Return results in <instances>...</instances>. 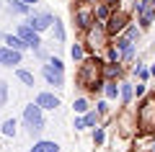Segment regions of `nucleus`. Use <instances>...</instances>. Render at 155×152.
<instances>
[{
	"instance_id": "bb28decb",
	"label": "nucleus",
	"mask_w": 155,
	"mask_h": 152,
	"mask_svg": "<svg viewBox=\"0 0 155 152\" xmlns=\"http://www.w3.org/2000/svg\"><path fill=\"white\" fill-rule=\"evenodd\" d=\"M104 139H106L104 129H96V131H93V142H96V144H104Z\"/></svg>"
},
{
	"instance_id": "1a4fd4ad",
	"label": "nucleus",
	"mask_w": 155,
	"mask_h": 152,
	"mask_svg": "<svg viewBox=\"0 0 155 152\" xmlns=\"http://www.w3.org/2000/svg\"><path fill=\"white\" fill-rule=\"evenodd\" d=\"M16 36H21L23 41H26L28 47H34V49H39V44H41V41H39V34L34 31L28 23H21V26H18V34H16Z\"/></svg>"
},
{
	"instance_id": "7ed1b4c3",
	"label": "nucleus",
	"mask_w": 155,
	"mask_h": 152,
	"mask_svg": "<svg viewBox=\"0 0 155 152\" xmlns=\"http://www.w3.org/2000/svg\"><path fill=\"white\" fill-rule=\"evenodd\" d=\"M23 121H26V129L28 134H39L44 129V116H41V108L36 103H28L26 111H23Z\"/></svg>"
},
{
	"instance_id": "aec40b11",
	"label": "nucleus",
	"mask_w": 155,
	"mask_h": 152,
	"mask_svg": "<svg viewBox=\"0 0 155 152\" xmlns=\"http://www.w3.org/2000/svg\"><path fill=\"white\" fill-rule=\"evenodd\" d=\"M3 134H5V137L16 134V119H5V121H3Z\"/></svg>"
},
{
	"instance_id": "412c9836",
	"label": "nucleus",
	"mask_w": 155,
	"mask_h": 152,
	"mask_svg": "<svg viewBox=\"0 0 155 152\" xmlns=\"http://www.w3.org/2000/svg\"><path fill=\"white\" fill-rule=\"evenodd\" d=\"M96 18H98V21H109L111 18V8L109 5H98L96 8Z\"/></svg>"
},
{
	"instance_id": "6e6552de",
	"label": "nucleus",
	"mask_w": 155,
	"mask_h": 152,
	"mask_svg": "<svg viewBox=\"0 0 155 152\" xmlns=\"http://www.w3.org/2000/svg\"><path fill=\"white\" fill-rule=\"evenodd\" d=\"M44 77H47V82L49 85H54V88H65V75H62V70H57L54 65H44Z\"/></svg>"
},
{
	"instance_id": "f03ea898",
	"label": "nucleus",
	"mask_w": 155,
	"mask_h": 152,
	"mask_svg": "<svg viewBox=\"0 0 155 152\" xmlns=\"http://www.w3.org/2000/svg\"><path fill=\"white\" fill-rule=\"evenodd\" d=\"M137 124H140V129L147 134V131H155V95H147L140 103V108H137Z\"/></svg>"
},
{
	"instance_id": "c756f323",
	"label": "nucleus",
	"mask_w": 155,
	"mask_h": 152,
	"mask_svg": "<svg viewBox=\"0 0 155 152\" xmlns=\"http://www.w3.org/2000/svg\"><path fill=\"white\" fill-rule=\"evenodd\" d=\"M134 93H137V95H142V93H145V85H142V82H140V85H134Z\"/></svg>"
},
{
	"instance_id": "393cba45",
	"label": "nucleus",
	"mask_w": 155,
	"mask_h": 152,
	"mask_svg": "<svg viewBox=\"0 0 155 152\" xmlns=\"http://www.w3.org/2000/svg\"><path fill=\"white\" fill-rule=\"evenodd\" d=\"M54 39L57 41H65V28H62L60 21H54Z\"/></svg>"
},
{
	"instance_id": "a878e982",
	"label": "nucleus",
	"mask_w": 155,
	"mask_h": 152,
	"mask_svg": "<svg viewBox=\"0 0 155 152\" xmlns=\"http://www.w3.org/2000/svg\"><path fill=\"white\" fill-rule=\"evenodd\" d=\"M70 54H72V60H83V49H80V44H72Z\"/></svg>"
},
{
	"instance_id": "6ab92c4d",
	"label": "nucleus",
	"mask_w": 155,
	"mask_h": 152,
	"mask_svg": "<svg viewBox=\"0 0 155 152\" xmlns=\"http://www.w3.org/2000/svg\"><path fill=\"white\" fill-rule=\"evenodd\" d=\"M8 11H11V13H28V5H26V3H21V0H11Z\"/></svg>"
},
{
	"instance_id": "b1692460",
	"label": "nucleus",
	"mask_w": 155,
	"mask_h": 152,
	"mask_svg": "<svg viewBox=\"0 0 155 152\" xmlns=\"http://www.w3.org/2000/svg\"><path fill=\"white\" fill-rule=\"evenodd\" d=\"M8 103V82L5 80H0V108Z\"/></svg>"
},
{
	"instance_id": "ddd939ff",
	"label": "nucleus",
	"mask_w": 155,
	"mask_h": 152,
	"mask_svg": "<svg viewBox=\"0 0 155 152\" xmlns=\"http://www.w3.org/2000/svg\"><path fill=\"white\" fill-rule=\"evenodd\" d=\"M98 124V114L96 111H88L83 119H75V129H88V126H96Z\"/></svg>"
},
{
	"instance_id": "2eb2a0df",
	"label": "nucleus",
	"mask_w": 155,
	"mask_h": 152,
	"mask_svg": "<svg viewBox=\"0 0 155 152\" xmlns=\"http://www.w3.org/2000/svg\"><path fill=\"white\" fill-rule=\"evenodd\" d=\"M5 44H8L11 49H16V52H23V49L28 47V44L23 41L21 36H13V34H8V36H5Z\"/></svg>"
},
{
	"instance_id": "7c9ffc66",
	"label": "nucleus",
	"mask_w": 155,
	"mask_h": 152,
	"mask_svg": "<svg viewBox=\"0 0 155 152\" xmlns=\"http://www.w3.org/2000/svg\"><path fill=\"white\" fill-rule=\"evenodd\" d=\"M21 3H26V5H31V3H39V0H21Z\"/></svg>"
},
{
	"instance_id": "423d86ee",
	"label": "nucleus",
	"mask_w": 155,
	"mask_h": 152,
	"mask_svg": "<svg viewBox=\"0 0 155 152\" xmlns=\"http://www.w3.org/2000/svg\"><path fill=\"white\" fill-rule=\"evenodd\" d=\"M54 21H57V18L52 16V13H34V16L28 18V26L39 34V31H47V28H49Z\"/></svg>"
},
{
	"instance_id": "f257e3e1",
	"label": "nucleus",
	"mask_w": 155,
	"mask_h": 152,
	"mask_svg": "<svg viewBox=\"0 0 155 152\" xmlns=\"http://www.w3.org/2000/svg\"><path fill=\"white\" fill-rule=\"evenodd\" d=\"M98 70H101V62L98 60H85L83 67H80V72H78V82L83 88H104V82H101L98 77Z\"/></svg>"
},
{
	"instance_id": "a211bd4d",
	"label": "nucleus",
	"mask_w": 155,
	"mask_h": 152,
	"mask_svg": "<svg viewBox=\"0 0 155 152\" xmlns=\"http://www.w3.org/2000/svg\"><path fill=\"white\" fill-rule=\"evenodd\" d=\"M104 88H106V95H109V98L122 95V85H116V82H104Z\"/></svg>"
},
{
	"instance_id": "4be33fe9",
	"label": "nucleus",
	"mask_w": 155,
	"mask_h": 152,
	"mask_svg": "<svg viewBox=\"0 0 155 152\" xmlns=\"http://www.w3.org/2000/svg\"><path fill=\"white\" fill-rule=\"evenodd\" d=\"M104 75H106V80L111 82V77H116V75H119V67H116L114 62H109V65H104Z\"/></svg>"
},
{
	"instance_id": "2f4dec72",
	"label": "nucleus",
	"mask_w": 155,
	"mask_h": 152,
	"mask_svg": "<svg viewBox=\"0 0 155 152\" xmlns=\"http://www.w3.org/2000/svg\"><path fill=\"white\" fill-rule=\"evenodd\" d=\"M150 72H153V75H155V65H153V70H150Z\"/></svg>"
},
{
	"instance_id": "9d476101",
	"label": "nucleus",
	"mask_w": 155,
	"mask_h": 152,
	"mask_svg": "<svg viewBox=\"0 0 155 152\" xmlns=\"http://www.w3.org/2000/svg\"><path fill=\"white\" fill-rule=\"evenodd\" d=\"M0 65H5V67L21 65V52H16V49H11V47H3L0 49Z\"/></svg>"
},
{
	"instance_id": "dca6fc26",
	"label": "nucleus",
	"mask_w": 155,
	"mask_h": 152,
	"mask_svg": "<svg viewBox=\"0 0 155 152\" xmlns=\"http://www.w3.org/2000/svg\"><path fill=\"white\" fill-rule=\"evenodd\" d=\"M132 95H134V85H129V82H122V103H124V106L132 103Z\"/></svg>"
},
{
	"instance_id": "5701e85b",
	"label": "nucleus",
	"mask_w": 155,
	"mask_h": 152,
	"mask_svg": "<svg viewBox=\"0 0 155 152\" xmlns=\"http://www.w3.org/2000/svg\"><path fill=\"white\" fill-rule=\"evenodd\" d=\"M72 108H75V114H88V101L85 98H78L75 103H72Z\"/></svg>"
},
{
	"instance_id": "20e7f679",
	"label": "nucleus",
	"mask_w": 155,
	"mask_h": 152,
	"mask_svg": "<svg viewBox=\"0 0 155 152\" xmlns=\"http://www.w3.org/2000/svg\"><path fill=\"white\" fill-rule=\"evenodd\" d=\"M75 23L83 31H91V26L96 23V11H91V5H78L75 8Z\"/></svg>"
},
{
	"instance_id": "473e14b6",
	"label": "nucleus",
	"mask_w": 155,
	"mask_h": 152,
	"mask_svg": "<svg viewBox=\"0 0 155 152\" xmlns=\"http://www.w3.org/2000/svg\"><path fill=\"white\" fill-rule=\"evenodd\" d=\"M150 152H155V144H153V150H150Z\"/></svg>"
},
{
	"instance_id": "f8f14e48",
	"label": "nucleus",
	"mask_w": 155,
	"mask_h": 152,
	"mask_svg": "<svg viewBox=\"0 0 155 152\" xmlns=\"http://www.w3.org/2000/svg\"><path fill=\"white\" fill-rule=\"evenodd\" d=\"M91 36H88V44H91V47H104V39H106V28L104 26H98V28H91Z\"/></svg>"
},
{
	"instance_id": "f3484780",
	"label": "nucleus",
	"mask_w": 155,
	"mask_h": 152,
	"mask_svg": "<svg viewBox=\"0 0 155 152\" xmlns=\"http://www.w3.org/2000/svg\"><path fill=\"white\" fill-rule=\"evenodd\" d=\"M16 75H18V80L23 82V85H28V88H34V75L28 70H16Z\"/></svg>"
},
{
	"instance_id": "9b49d317",
	"label": "nucleus",
	"mask_w": 155,
	"mask_h": 152,
	"mask_svg": "<svg viewBox=\"0 0 155 152\" xmlns=\"http://www.w3.org/2000/svg\"><path fill=\"white\" fill-rule=\"evenodd\" d=\"M36 106L41 111H44V108L47 111H54L57 106H60V98H57L54 93H39V95H36Z\"/></svg>"
},
{
	"instance_id": "c85d7f7f",
	"label": "nucleus",
	"mask_w": 155,
	"mask_h": 152,
	"mask_svg": "<svg viewBox=\"0 0 155 152\" xmlns=\"http://www.w3.org/2000/svg\"><path fill=\"white\" fill-rule=\"evenodd\" d=\"M106 111H109V103H106V101H101V103H98V114H106Z\"/></svg>"
},
{
	"instance_id": "4468645a",
	"label": "nucleus",
	"mask_w": 155,
	"mask_h": 152,
	"mask_svg": "<svg viewBox=\"0 0 155 152\" xmlns=\"http://www.w3.org/2000/svg\"><path fill=\"white\" fill-rule=\"evenodd\" d=\"M31 152H60V144L49 142V139H41V142H34Z\"/></svg>"
},
{
	"instance_id": "cd10ccee",
	"label": "nucleus",
	"mask_w": 155,
	"mask_h": 152,
	"mask_svg": "<svg viewBox=\"0 0 155 152\" xmlns=\"http://www.w3.org/2000/svg\"><path fill=\"white\" fill-rule=\"evenodd\" d=\"M137 36H140V28H137V26H129V28H127V36H124V39H129V41H132V39H137Z\"/></svg>"
},
{
	"instance_id": "39448f33",
	"label": "nucleus",
	"mask_w": 155,
	"mask_h": 152,
	"mask_svg": "<svg viewBox=\"0 0 155 152\" xmlns=\"http://www.w3.org/2000/svg\"><path fill=\"white\" fill-rule=\"evenodd\" d=\"M134 8H137V13H140L142 26L147 28L150 23H153V18H155V0H137V3H134Z\"/></svg>"
},
{
	"instance_id": "0eeeda50",
	"label": "nucleus",
	"mask_w": 155,
	"mask_h": 152,
	"mask_svg": "<svg viewBox=\"0 0 155 152\" xmlns=\"http://www.w3.org/2000/svg\"><path fill=\"white\" fill-rule=\"evenodd\" d=\"M106 34H122L127 28V16L124 13H111V18L106 21Z\"/></svg>"
}]
</instances>
